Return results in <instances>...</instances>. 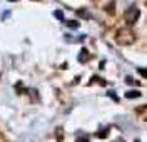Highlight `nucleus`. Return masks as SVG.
I'll use <instances>...</instances> for the list:
<instances>
[{
    "instance_id": "423d86ee",
    "label": "nucleus",
    "mask_w": 147,
    "mask_h": 142,
    "mask_svg": "<svg viewBox=\"0 0 147 142\" xmlns=\"http://www.w3.org/2000/svg\"><path fill=\"white\" fill-rule=\"evenodd\" d=\"M67 25L70 28H77L79 27V22H75V20H70V22H67Z\"/></svg>"
},
{
    "instance_id": "9b49d317",
    "label": "nucleus",
    "mask_w": 147,
    "mask_h": 142,
    "mask_svg": "<svg viewBox=\"0 0 147 142\" xmlns=\"http://www.w3.org/2000/svg\"><path fill=\"white\" fill-rule=\"evenodd\" d=\"M117 142H125V141H124V139H119V141H117Z\"/></svg>"
},
{
    "instance_id": "7ed1b4c3",
    "label": "nucleus",
    "mask_w": 147,
    "mask_h": 142,
    "mask_svg": "<svg viewBox=\"0 0 147 142\" xmlns=\"http://www.w3.org/2000/svg\"><path fill=\"white\" fill-rule=\"evenodd\" d=\"M89 59H90V54H89V50H85V48H82V50H80V54H79V62H87V60H89Z\"/></svg>"
},
{
    "instance_id": "ddd939ff",
    "label": "nucleus",
    "mask_w": 147,
    "mask_h": 142,
    "mask_svg": "<svg viewBox=\"0 0 147 142\" xmlns=\"http://www.w3.org/2000/svg\"><path fill=\"white\" fill-rule=\"evenodd\" d=\"M136 142H140V141H136Z\"/></svg>"
},
{
    "instance_id": "20e7f679",
    "label": "nucleus",
    "mask_w": 147,
    "mask_h": 142,
    "mask_svg": "<svg viewBox=\"0 0 147 142\" xmlns=\"http://www.w3.org/2000/svg\"><path fill=\"white\" fill-rule=\"evenodd\" d=\"M125 97L127 99H137V97H140V92L139 90H129V92H125Z\"/></svg>"
},
{
    "instance_id": "6e6552de",
    "label": "nucleus",
    "mask_w": 147,
    "mask_h": 142,
    "mask_svg": "<svg viewBox=\"0 0 147 142\" xmlns=\"http://www.w3.org/2000/svg\"><path fill=\"white\" fill-rule=\"evenodd\" d=\"M77 15H79V17H84V19H89V15L85 13V10H79V12H77Z\"/></svg>"
},
{
    "instance_id": "1a4fd4ad",
    "label": "nucleus",
    "mask_w": 147,
    "mask_h": 142,
    "mask_svg": "<svg viewBox=\"0 0 147 142\" xmlns=\"http://www.w3.org/2000/svg\"><path fill=\"white\" fill-rule=\"evenodd\" d=\"M137 70H139V74H140L142 77H147V69H137Z\"/></svg>"
},
{
    "instance_id": "f257e3e1",
    "label": "nucleus",
    "mask_w": 147,
    "mask_h": 142,
    "mask_svg": "<svg viewBox=\"0 0 147 142\" xmlns=\"http://www.w3.org/2000/svg\"><path fill=\"white\" fill-rule=\"evenodd\" d=\"M115 42L119 45H132L136 42V34L132 32V28H129V27L119 28L117 34H115Z\"/></svg>"
},
{
    "instance_id": "0eeeda50",
    "label": "nucleus",
    "mask_w": 147,
    "mask_h": 142,
    "mask_svg": "<svg viewBox=\"0 0 147 142\" xmlns=\"http://www.w3.org/2000/svg\"><path fill=\"white\" fill-rule=\"evenodd\" d=\"M125 82H127V84H130V85H139V82H137V80H134L132 77H127V79H125Z\"/></svg>"
},
{
    "instance_id": "f8f14e48",
    "label": "nucleus",
    "mask_w": 147,
    "mask_h": 142,
    "mask_svg": "<svg viewBox=\"0 0 147 142\" xmlns=\"http://www.w3.org/2000/svg\"><path fill=\"white\" fill-rule=\"evenodd\" d=\"M10 2H15V0H10Z\"/></svg>"
},
{
    "instance_id": "9d476101",
    "label": "nucleus",
    "mask_w": 147,
    "mask_h": 142,
    "mask_svg": "<svg viewBox=\"0 0 147 142\" xmlns=\"http://www.w3.org/2000/svg\"><path fill=\"white\" fill-rule=\"evenodd\" d=\"M77 142H89V141H87V137H84V139H77Z\"/></svg>"
},
{
    "instance_id": "39448f33",
    "label": "nucleus",
    "mask_w": 147,
    "mask_h": 142,
    "mask_svg": "<svg viewBox=\"0 0 147 142\" xmlns=\"http://www.w3.org/2000/svg\"><path fill=\"white\" fill-rule=\"evenodd\" d=\"M54 15H55V19H59V20H64V13H62L60 10H55V12H54Z\"/></svg>"
},
{
    "instance_id": "f03ea898",
    "label": "nucleus",
    "mask_w": 147,
    "mask_h": 142,
    "mask_svg": "<svg viewBox=\"0 0 147 142\" xmlns=\"http://www.w3.org/2000/svg\"><path fill=\"white\" fill-rule=\"evenodd\" d=\"M139 15H140L139 9L136 5H132V7H129V9L124 12V20H125V24H129V25H134L139 20Z\"/></svg>"
}]
</instances>
